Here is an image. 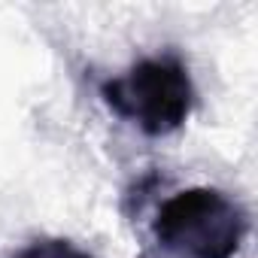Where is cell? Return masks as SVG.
Listing matches in <instances>:
<instances>
[{"mask_svg": "<svg viewBox=\"0 0 258 258\" xmlns=\"http://www.w3.org/2000/svg\"><path fill=\"white\" fill-rule=\"evenodd\" d=\"M16 258H94V255H88L85 249H79V246L70 243V240L46 237V240H37V243H31L28 249H22Z\"/></svg>", "mask_w": 258, "mask_h": 258, "instance_id": "cell-3", "label": "cell"}, {"mask_svg": "<svg viewBox=\"0 0 258 258\" xmlns=\"http://www.w3.org/2000/svg\"><path fill=\"white\" fill-rule=\"evenodd\" d=\"M103 100L121 118L134 121L143 134L164 137L185 124L195 106V85L188 67L176 55L146 58L124 76L100 85Z\"/></svg>", "mask_w": 258, "mask_h": 258, "instance_id": "cell-2", "label": "cell"}, {"mask_svg": "<svg viewBox=\"0 0 258 258\" xmlns=\"http://www.w3.org/2000/svg\"><path fill=\"white\" fill-rule=\"evenodd\" d=\"M246 231L243 207L210 185L173 195L155 219V240L179 258H234Z\"/></svg>", "mask_w": 258, "mask_h": 258, "instance_id": "cell-1", "label": "cell"}]
</instances>
